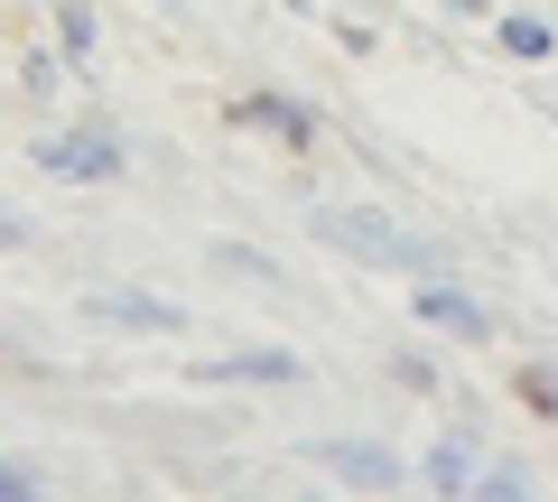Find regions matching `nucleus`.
Masks as SVG:
<instances>
[{"label": "nucleus", "mask_w": 558, "mask_h": 502, "mask_svg": "<svg viewBox=\"0 0 558 502\" xmlns=\"http://www.w3.org/2000/svg\"><path fill=\"white\" fill-rule=\"evenodd\" d=\"M317 242H326V252H344V261H363V270H410V280H447V242L400 233V223H391V215H373V205H326V215H317Z\"/></svg>", "instance_id": "obj_1"}, {"label": "nucleus", "mask_w": 558, "mask_h": 502, "mask_svg": "<svg viewBox=\"0 0 558 502\" xmlns=\"http://www.w3.org/2000/svg\"><path fill=\"white\" fill-rule=\"evenodd\" d=\"M28 159H38V177H65V186H112V177H131V140H121L112 112H84L75 131H47Z\"/></svg>", "instance_id": "obj_2"}, {"label": "nucleus", "mask_w": 558, "mask_h": 502, "mask_svg": "<svg viewBox=\"0 0 558 502\" xmlns=\"http://www.w3.org/2000/svg\"><path fill=\"white\" fill-rule=\"evenodd\" d=\"M307 465H326L344 493H400V483H418L391 446H363V438H317V446H307Z\"/></svg>", "instance_id": "obj_3"}, {"label": "nucleus", "mask_w": 558, "mask_h": 502, "mask_svg": "<svg viewBox=\"0 0 558 502\" xmlns=\"http://www.w3.org/2000/svg\"><path fill=\"white\" fill-rule=\"evenodd\" d=\"M223 121H233V131H260V140H279L289 159H307V149H317V131H326L299 94H242V102H223Z\"/></svg>", "instance_id": "obj_4"}, {"label": "nucleus", "mask_w": 558, "mask_h": 502, "mask_svg": "<svg viewBox=\"0 0 558 502\" xmlns=\"http://www.w3.org/2000/svg\"><path fill=\"white\" fill-rule=\"evenodd\" d=\"M84 317L112 326V335H178L186 307L159 298V289H84Z\"/></svg>", "instance_id": "obj_5"}, {"label": "nucleus", "mask_w": 558, "mask_h": 502, "mask_svg": "<svg viewBox=\"0 0 558 502\" xmlns=\"http://www.w3.org/2000/svg\"><path fill=\"white\" fill-rule=\"evenodd\" d=\"M196 382H260V391H289L299 382V354H279V344H233V354H205L186 363Z\"/></svg>", "instance_id": "obj_6"}, {"label": "nucleus", "mask_w": 558, "mask_h": 502, "mask_svg": "<svg viewBox=\"0 0 558 502\" xmlns=\"http://www.w3.org/2000/svg\"><path fill=\"white\" fill-rule=\"evenodd\" d=\"M418 326H438V335H457V344H484L494 335V307L484 298H465V289H447V280H418Z\"/></svg>", "instance_id": "obj_7"}, {"label": "nucleus", "mask_w": 558, "mask_h": 502, "mask_svg": "<svg viewBox=\"0 0 558 502\" xmlns=\"http://www.w3.org/2000/svg\"><path fill=\"white\" fill-rule=\"evenodd\" d=\"M475 475H484V465H475L465 438H438L428 456H418V483H428V493H475Z\"/></svg>", "instance_id": "obj_8"}, {"label": "nucleus", "mask_w": 558, "mask_h": 502, "mask_svg": "<svg viewBox=\"0 0 558 502\" xmlns=\"http://www.w3.org/2000/svg\"><path fill=\"white\" fill-rule=\"evenodd\" d=\"M94 47H102V10H94V0H57V57L65 65H94Z\"/></svg>", "instance_id": "obj_9"}, {"label": "nucleus", "mask_w": 558, "mask_h": 502, "mask_svg": "<svg viewBox=\"0 0 558 502\" xmlns=\"http://www.w3.org/2000/svg\"><path fill=\"white\" fill-rule=\"evenodd\" d=\"M494 47H502V57H521V65H539V57L558 47V28L531 20V10H502V20H494Z\"/></svg>", "instance_id": "obj_10"}, {"label": "nucleus", "mask_w": 558, "mask_h": 502, "mask_svg": "<svg viewBox=\"0 0 558 502\" xmlns=\"http://www.w3.org/2000/svg\"><path fill=\"white\" fill-rule=\"evenodd\" d=\"M512 391H521V409L558 419V363H521V372H512Z\"/></svg>", "instance_id": "obj_11"}, {"label": "nucleus", "mask_w": 558, "mask_h": 502, "mask_svg": "<svg viewBox=\"0 0 558 502\" xmlns=\"http://www.w3.org/2000/svg\"><path fill=\"white\" fill-rule=\"evenodd\" d=\"M215 270H233V280H252V289H279V261H260L252 242H215Z\"/></svg>", "instance_id": "obj_12"}, {"label": "nucleus", "mask_w": 558, "mask_h": 502, "mask_svg": "<svg viewBox=\"0 0 558 502\" xmlns=\"http://www.w3.org/2000/svg\"><path fill=\"white\" fill-rule=\"evenodd\" d=\"M475 493H484V502H531V465H512V456H502V465H484V475H475Z\"/></svg>", "instance_id": "obj_13"}, {"label": "nucleus", "mask_w": 558, "mask_h": 502, "mask_svg": "<svg viewBox=\"0 0 558 502\" xmlns=\"http://www.w3.org/2000/svg\"><path fill=\"white\" fill-rule=\"evenodd\" d=\"M38 493H47L38 465H28V456H0V502H38Z\"/></svg>", "instance_id": "obj_14"}, {"label": "nucleus", "mask_w": 558, "mask_h": 502, "mask_svg": "<svg viewBox=\"0 0 558 502\" xmlns=\"http://www.w3.org/2000/svg\"><path fill=\"white\" fill-rule=\"evenodd\" d=\"M391 382L400 391H438V363H428V354H391Z\"/></svg>", "instance_id": "obj_15"}, {"label": "nucleus", "mask_w": 558, "mask_h": 502, "mask_svg": "<svg viewBox=\"0 0 558 502\" xmlns=\"http://www.w3.org/2000/svg\"><path fill=\"white\" fill-rule=\"evenodd\" d=\"M20 84H28V94L47 102V94H57V84H65V65H57V57H28V65H20Z\"/></svg>", "instance_id": "obj_16"}, {"label": "nucleus", "mask_w": 558, "mask_h": 502, "mask_svg": "<svg viewBox=\"0 0 558 502\" xmlns=\"http://www.w3.org/2000/svg\"><path fill=\"white\" fill-rule=\"evenodd\" d=\"M10 242H28V223L10 215V205H0V252H10Z\"/></svg>", "instance_id": "obj_17"}, {"label": "nucleus", "mask_w": 558, "mask_h": 502, "mask_svg": "<svg viewBox=\"0 0 558 502\" xmlns=\"http://www.w3.org/2000/svg\"><path fill=\"white\" fill-rule=\"evenodd\" d=\"M289 10H317V0H289Z\"/></svg>", "instance_id": "obj_18"}, {"label": "nucleus", "mask_w": 558, "mask_h": 502, "mask_svg": "<svg viewBox=\"0 0 558 502\" xmlns=\"http://www.w3.org/2000/svg\"><path fill=\"white\" fill-rule=\"evenodd\" d=\"M159 10H178V0H159Z\"/></svg>", "instance_id": "obj_19"}]
</instances>
